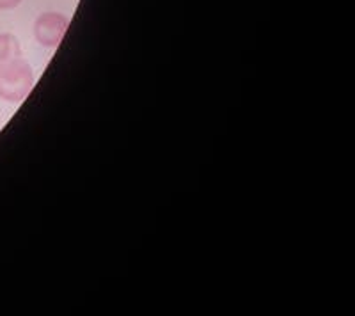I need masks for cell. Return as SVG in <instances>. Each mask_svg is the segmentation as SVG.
I'll use <instances>...</instances> for the list:
<instances>
[{
  "mask_svg": "<svg viewBox=\"0 0 355 316\" xmlns=\"http://www.w3.org/2000/svg\"><path fill=\"white\" fill-rule=\"evenodd\" d=\"M34 80L33 66L21 57L0 66V100L8 103L24 102L33 91Z\"/></svg>",
  "mask_w": 355,
  "mask_h": 316,
  "instance_id": "obj_1",
  "label": "cell"
},
{
  "mask_svg": "<svg viewBox=\"0 0 355 316\" xmlns=\"http://www.w3.org/2000/svg\"><path fill=\"white\" fill-rule=\"evenodd\" d=\"M69 27V18L62 12H41L34 21V37L44 49H57L64 40Z\"/></svg>",
  "mask_w": 355,
  "mask_h": 316,
  "instance_id": "obj_2",
  "label": "cell"
},
{
  "mask_svg": "<svg viewBox=\"0 0 355 316\" xmlns=\"http://www.w3.org/2000/svg\"><path fill=\"white\" fill-rule=\"evenodd\" d=\"M21 57V45L17 36L12 34H0V66L8 64Z\"/></svg>",
  "mask_w": 355,
  "mask_h": 316,
  "instance_id": "obj_3",
  "label": "cell"
},
{
  "mask_svg": "<svg viewBox=\"0 0 355 316\" xmlns=\"http://www.w3.org/2000/svg\"><path fill=\"white\" fill-rule=\"evenodd\" d=\"M24 0H0V11H9L21 4Z\"/></svg>",
  "mask_w": 355,
  "mask_h": 316,
  "instance_id": "obj_4",
  "label": "cell"
}]
</instances>
